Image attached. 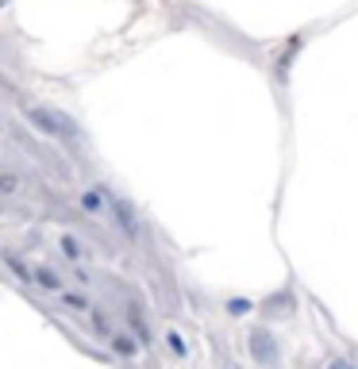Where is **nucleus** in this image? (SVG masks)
Segmentation results:
<instances>
[{
  "label": "nucleus",
  "mask_w": 358,
  "mask_h": 369,
  "mask_svg": "<svg viewBox=\"0 0 358 369\" xmlns=\"http://www.w3.org/2000/svg\"><path fill=\"white\" fill-rule=\"evenodd\" d=\"M4 261H8V266H12V269H15V273H23V277H27L31 285H39V289L54 292V297H62V292H66V285H62L58 277L51 273V269H43V266H23V261L15 258V254H4Z\"/></svg>",
  "instance_id": "nucleus-1"
},
{
  "label": "nucleus",
  "mask_w": 358,
  "mask_h": 369,
  "mask_svg": "<svg viewBox=\"0 0 358 369\" xmlns=\"http://www.w3.org/2000/svg\"><path fill=\"white\" fill-rule=\"evenodd\" d=\"M81 208H85L89 216H104V196L96 193V188H85V193H81Z\"/></svg>",
  "instance_id": "nucleus-2"
},
{
  "label": "nucleus",
  "mask_w": 358,
  "mask_h": 369,
  "mask_svg": "<svg viewBox=\"0 0 358 369\" xmlns=\"http://www.w3.org/2000/svg\"><path fill=\"white\" fill-rule=\"evenodd\" d=\"M58 250L66 254L70 261H85V250H81V239H73V235H62V239H58Z\"/></svg>",
  "instance_id": "nucleus-3"
},
{
  "label": "nucleus",
  "mask_w": 358,
  "mask_h": 369,
  "mask_svg": "<svg viewBox=\"0 0 358 369\" xmlns=\"http://www.w3.org/2000/svg\"><path fill=\"white\" fill-rule=\"evenodd\" d=\"M112 347H116L120 354H135V342L127 339V335H112Z\"/></svg>",
  "instance_id": "nucleus-4"
},
{
  "label": "nucleus",
  "mask_w": 358,
  "mask_h": 369,
  "mask_svg": "<svg viewBox=\"0 0 358 369\" xmlns=\"http://www.w3.org/2000/svg\"><path fill=\"white\" fill-rule=\"evenodd\" d=\"M4 193H8V196L20 193V181H15V174H4Z\"/></svg>",
  "instance_id": "nucleus-5"
},
{
  "label": "nucleus",
  "mask_w": 358,
  "mask_h": 369,
  "mask_svg": "<svg viewBox=\"0 0 358 369\" xmlns=\"http://www.w3.org/2000/svg\"><path fill=\"white\" fill-rule=\"evenodd\" d=\"M170 347H174V354H185V342H181V335L177 331H170Z\"/></svg>",
  "instance_id": "nucleus-6"
},
{
  "label": "nucleus",
  "mask_w": 358,
  "mask_h": 369,
  "mask_svg": "<svg viewBox=\"0 0 358 369\" xmlns=\"http://www.w3.org/2000/svg\"><path fill=\"white\" fill-rule=\"evenodd\" d=\"M328 369H354V365L347 362V358H331V362H328Z\"/></svg>",
  "instance_id": "nucleus-7"
}]
</instances>
